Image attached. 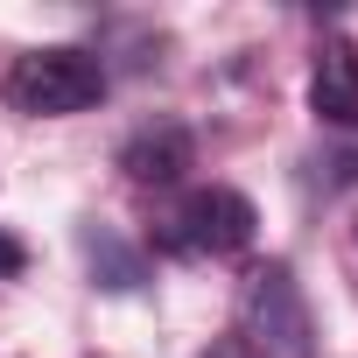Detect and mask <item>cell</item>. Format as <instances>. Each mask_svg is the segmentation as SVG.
Here are the masks:
<instances>
[{
	"instance_id": "cell-1",
	"label": "cell",
	"mask_w": 358,
	"mask_h": 358,
	"mask_svg": "<svg viewBox=\"0 0 358 358\" xmlns=\"http://www.w3.org/2000/svg\"><path fill=\"white\" fill-rule=\"evenodd\" d=\"M0 92L29 120H71V113H92L106 99V64L92 50H78V43H43V50L15 57Z\"/></svg>"
},
{
	"instance_id": "cell-2",
	"label": "cell",
	"mask_w": 358,
	"mask_h": 358,
	"mask_svg": "<svg viewBox=\"0 0 358 358\" xmlns=\"http://www.w3.org/2000/svg\"><path fill=\"white\" fill-rule=\"evenodd\" d=\"M239 323H246L253 358H316V316H309V295L288 260H267L246 274Z\"/></svg>"
},
{
	"instance_id": "cell-3",
	"label": "cell",
	"mask_w": 358,
	"mask_h": 358,
	"mask_svg": "<svg viewBox=\"0 0 358 358\" xmlns=\"http://www.w3.org/2000/svg\"><path fill=\"white\" fill-rule=\"evenodd\" d=\"M253 225H260V211L239 197V190H225V183H211V190H190L183 197V211L169 218V246L176 253H211V260H225V253H246L253 246Z\"/></svg>"
},
{
	"instance_id": "cell-4",
	"label": "cell",
	"mask_w": 358,
	"mask_h": 358,
	"mask_svg": "<svg viewBox=\"0 0 358 358\" xmlns=\"http://www.w3.org/2000/svg\"><path fill=\"white\" fill-rule=\"evenodd\" d=\"M309 113L330 120V127H358V50L344 36H323L316 43V64H309Z\"/></svg>"
},
{
	"instance_id": "cell-5",
	"label": "cell",
	"mask_w": 358,
	"mask_h": 358,
	"mask_svg": "<svg viewBox=\"0 0 358 358\" xmlns=\"http://www.w3.org/2000/svg\"><path fill=\"white\" fill-rule=\"evenodd\" d=\"M190 134L183 127H176V120H155V127H141L127 148H120V169L134 176V183H183V169H190Z\"/></svg>"
},
{
	"instance_id": "cell-6",
	"label": "cell",
	"mask_w": 358,
	"mask_h": 358,
	"mask_svg": "<svg viewBox=\"0 0 358 358\" xmlns=\"http://www.w3.org/2000/svg\"><path fill=\"white\" fill-rule=\"evenodd\" d=\"M78 246H85V267H92V281H99V288L127 295V288H141V281H148L141 246H127L113 225H85V232H78Z\"/></svg>"
},
{
	"instance_id": "cell-7",
	"label": "cell",
	"mask_w": 358,
	"mask_h": 358,
	"mask_svg": "<svg viewBox=\"0 0 358 358\" xmlns=\"http://www.w3.org/2000/svg\"><path fill=\"white\" fill-rule=\"evenodd\" d=\"M15 267H22V246H15L8 232H0V274H15Z\"/></svg>"
}]
</instances>
